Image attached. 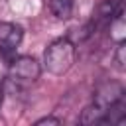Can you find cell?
<instances>
[{
  "instance_id": "1",
  "label": "cell",
  "mask_w": 126,
  "mask_h": 126,
  "mask_svg": "<svg viewBox=\"0 0 126 126\" xmlns=\"http://www.w3.org/2000/svg\"><path fill=\"white\" fill-rule=\"evenodd\" d=\"M75 55H77L75 43L69 37L55 39L43 51V67L49 73H53V75H63V73H67L73 67Z\"/></svg>"
},
{
  "instance_id": "2",
  "label": "cell",
  "mask_w": 126,
  "mask_h": 126,
  "mask_svg": "<svg viewBox=\"0 0 126 126\" xmlns=\"http://www.w3.org/2000/svg\"><path fill=\"white\" fill-rule=\"evenodd\" d=\"M41 73L39 63L30 57V55H22V57H14L8 65V77L16 83H33Z\"/></svg>"
},
{
  "instance_id": "3",
  "label": "cell",
  "mask_w": 126,
  "mask_h": 126,
  "mask_svg": "<svg viewBox=\"0 0 126 126\" xmlns=\"http://www.w3.org/2000/svg\"><path fill=\"white\" fill-rule=\"evenodd\" d=\"M22 37H24L22 26L12 22H0V53L6 59L12 57V53H16L18 45L22 43Z\"/></svg>"
},
{
  "instance_id": "4",
  "label": "cell",
  "mask_w": 126,
  "mask_h": 126,
  "mask_svg": "<svg viewBox=\"0 0 126 126\" xmlns=\"http://www.w3.org/2000/svg\"><path fill=\"white\" fill-rule=\"evenodd\" d=\"M120 98H124V89L120 83H114V81H106L102 85H98V89L94 91V98L93 102L98 104L100 108L108 110L114 102H118Z\"/></svg>"
},
{
  "instance_id": "5",
  "label": "cell",
  "mask_w": 126,
  "mask_h": 126,
  "mask_svg": "<svg viewBox=\"0 0 126 126\" xmlns=\"http://www.w3.org/2000/svg\"><path fill=\"white\" fill-rule=\"evenodd\" d=\"M118 14H122V0H104L98 6V10H96L94 20H98V22H110Z\"/></svg>"
},
{
  "instance_id": "6",
  "label": "cell",
  "mask_w": 126,
  "mask_h": 126,
  "mask_svg": "<svg viewBox=\"0 0 126 126\" xmlns=\"http://www.w3.org/2000/svg\"><path fill=\"white\" fill-rule=\"evenodd\" d=\"M75 8V0H49V10L57 20H69Z\"/></svg>"
},
{
  "instance_id": "7",
  "label": "cell",
  "mask_w": 126,
  "mask_h": 126,
  "mask_svg": "<svg viewBox=\"0 0 126 126\" xmlns=\"http://www.w3.org/2000/svg\"><path fill=\"white\" fill-rule=\"evenodd\" d=\"M104 116H106V110L93 102V104H89V106L83 110L81 122H83V124H102V122H104Z\"/></svg>"
},
{
  "instance_id": "8",
  "label": "cell",
  "mask_w": 126,
  "mask_h": 126,
  "mask_svg": "<svg viewBox=\"0 0 126 126\" xmlns=\"http://www.w3.org/2000/svg\"><path fill=\"white\" fill-rule=\"evenodd\" d=\"M110 37L116 41V43H120V41H124V37H126V24H124V12L122 14H118V16H114L110 22Z\"/></svg>"
},
{
  "instance_id": "9",
  "label": "cell",
  "mask_w": 126,
  "mask_h": 126,
  "mask_svg": "<svg viewBox=\"0 0 126 126\" xmlns=\"http://www.w3.org/2000/svg\"><path fill=\"white\" fill-rule=\"evenodd\" d=\"M114 63H116V67H118L120 71L126 69V45H124V41H120V43L116 45V51H114Z\"/></svg>"
},
{
  "instance_id": "10",
  "label": "cell",
  "mask_w": 126,
  "mask_h": 126,
  "mask_svg": "<svg viewBox=\"0 0 126 126\" xmlns=\"http://www.w3.org/2000/svg\"><path fill=\"white\" fill-rule=\"evenodd\" d=\"M45 124H53V126H59L61 120L59 118H53V116H45V118H39L35 122V126H45Z\"/></svg>"
},
{
  "instance_id": "11",
  "label": "cell",
  "mask_w": 126,
  "mask_h": 126,
  "mask_svg": "<svg viewBox=\"0 0 126 126\" xmlns=\"http://www.w3.org/2000/svg\"><path fill=\"white\" fill-rule=\"evenodd\" d=\"M2 100H4V87H2V83H0V106H2Z\"/></svg>"
}]
</instances>
